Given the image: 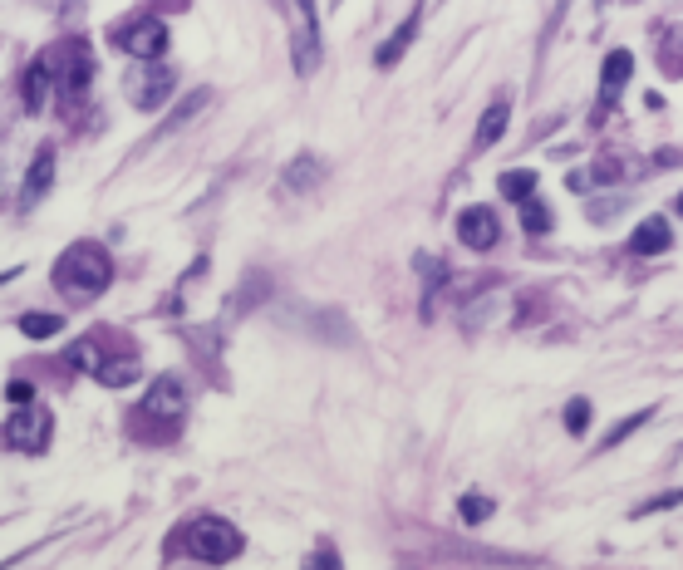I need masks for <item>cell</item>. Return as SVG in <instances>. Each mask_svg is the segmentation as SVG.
I'll return each mask as SVG.
<instances>
[{
  "label": "cell",
  "instance_id": "obj_22",
  "mask_svg": "<svg viewBox=\"0 0 683 570\" xmlns=\"http://www.w3.org/2000/svg\"><path fill=\"white\" fill-rule=\"evenodd\" d=\"M315 177H320V163H315V158H305L300 168H290V172H285V182H290L295 192H300V187H310Z\"/></svg>",
  "mask_w": 683,
  "mask_h": 570
},
{
  "label": "cell",
  "instance_id": "obj_21",
  "mask_svg": "<svg viewBox=\"0 0 683 570\" xmlns=\"http://www.w3.org/2000/svg\"><path fill=\"white\" fill-rule=\"evenodd\" d=\"M487 512H492V502H487V497H477V492H467V497H462V521H467V526L487 521Z\"/></svg>",
  "mask_w": 683,
  "mask_h": 570
},
{
  "label": "cell",
  "instance_id": "obj_26",
  "mask_svg": "<svg viewBox=\"0 0 683 570\" xmlns=\"http://www.w3.org/2000/svg\"><path fill=\"white\" fill-rule=\"evenodd\" d=\"M585 423H590V403L575 399V403L566 408V428H570V433H585Z\"/></svg>",
  "mask_w": 683,
  "mask_h": 570
},
{
  "label": "cell",
  "instance_id": "obj_13",
  "mask_svg": "<svg viewBox=\"0 0 683 570\" xmlns=\"http://www.w3.org/2000/svg\"><path fill=\"white\" fill-rule=\"evenodd\" d=\"M669 241H674V236H669V222H664V217H649V222H639V227H634V236H629V251H634V256H664V251H669Z\"/></svg>",
  "mask_w": 683,
  "mask_h": 570
},
{
  "label": "cell",
  "instance_id": "obj_20",
  "mask_svg": "<svg viewBox=\"0 0 683 570\" xmlns=\"http://www.w3.org/2000/svg\"><path fill=\"white\" fill-rule=\"evenodd\" d=\"M521 227H526V236H541V231H551V212L531 197V202H521Z\"/></svg>",
  "mask_w": 683,
  "mask_h": 570
},
{
  "label": "cell",
  "instance_id": "obj_2",
  "mask_svg": "<svg viewBox=\"0 0 683 570\" xmlns=\"http://www.w3.org/2000/svg\"><path fill=\"white\" fill-rule=\"evenodd\" d=\"M241 531L222 521V516H197L187 531H182V551L187 556H197V561H207V566H227L241 556Z\"/></svg>",
  "mask_w": 683,
  "mask_h": 570
},
{
  "label": "cell",
  "instance_id": "obj_5",
  "mask_svg": "<svg viewBox=\"0 0 683 570\" xmlns=\"http://www.w3.org/2000/svg\"><path fill=\"white\" fill-rule=\"evenodd\" d=\"M94 84V50L89 40H64L59 45V99L64 104H79Z\"/></svg>",
  "mask_w": 683,
  "mask_h": 570
},
{
  "label": "cell",
  "instance_id": "obj_29",
  "mask_svg": "<svg viewBox=\"0 0 683 570\" xmlns=\"http://www.w3.org/2000/svg\"><path fill=\"white\" fill-rule=\"evenodd\" d=\"M679 217H683V192H679Z\"/></svg>",
  "mask_w": 683,
  "mask_h": 570
},
{
  "label": "cell",
  "instance_id": "obj_27",
  "mask_svg": "<svg viewBox=\"0 0 683 570\" xmlns=\"http://www.w3.org/2000/svg\"><path fill=\"white\" fill-rule=\"evenodd\" d=\"M207 99H212V94H207V89H197V94H192V99H187V104H182V109L172 114V123H182V118H187V114H197V109H202Z\"/></svg>",
  "mask_w": 683,
  "mask_h": 570
},
{
  "label": "cell",
  "instance_id": "obj_10",
  "mask_svg": "<svg viewBox=\"0 0 683 570\" xmlns=\"http://www.w3.org/2000/svg\"><path fill=\"white\" fill-rule=\"evenodd\" d=\"M172 89H177V74H172V69H158V64H153V69H143V74H138V79L128 84V99H133V104H138L143 114H153V109H158V104L168 99Z\"/></svg>",
  "mask_w": 683,
  "mask_h": 570
},
{
  "label": "cell",
  "instance_id": "obj_18",
  "mask_svg": "<svg viewBox=\"0 0 683 570\" xmlns=\"http://www.w3.org/2000/svg\"><path fill=\"white\" fill-rule=\"evenodd\" d=\"M59 325H64V315H50V310L20 315V335H25V340H50V335H59Z\"/></svg>",
  "mask_w": 683,
  "mask_h": 570
},
{
  "label": "cell",
  "instance_id": "obj_3",
  "mask_svg": "<svg viewBox=\"0 0 683 570\" xmlns=\"http://www.w3.org/2000/svg\"><path fill=\"white\" fill-rule=\"evenodd\" d=\"M182 408H187V394H182V379L177 374H163L143 403H138V413H133V428L143 423V428H163V438H168L172 428L182 423Z\"/></svg>",
  "mask_w": 683,
  "mask_h": 570
},
{
  "label": "cell",
  "instance_id": "obj_23",
  "mask_svg": "<svg viewBox=\"0 0 683 570\" xmlns=\"http://www.w3.org/2000/svg\"><path fill=\"white\" fill-rule=\"evenodd\" d=\"M305 570H344V566H340V551H330V546L310 551V561H305Z\"/></svg>",
  "mask_w": 683,
  "mask_h": 570
},
{
  "label": "cell",
  "instance_id": "obj_11",
  "mask_svg": "<svg viewBox=\"0 0 683 570\" xmlns=\"http://www.w3.org/2000/svg\"><path fill=\"white\" fill-rule=\"evenodd\" d=\"M50 182H55V153L40 148L35 163H30V172H25V182H20V212H30V207L50 192Z\"/></svg>",
  "mask_w": 683,
  "mask_h": 570
},
{
  "label": "cell",
  "instance_id": "obj_4",
  "mask_svg": "<svg viewBox=\"0 0 683 570\" xmlns=\"http://www.w3.org/2000/svg\"><path fill=\"white\" fill-rule=\"evenodd\" d=\"M290 64L295 74H315L320 69V25H315V0H290Z\"/></svg>",
  "mask_w": 683,
  "mask_h": 570
},
{
  "label": "cell",
  "instance_id": "obj_12",
  "mask_svg": "<svg viewBox=\"0 0 683 570\" xmlns=\"http://www.w3.org/2000/svg\"><path fill=\"white\" fill-rule=\"evenodd\" d=\"M629 74H634V55L629 50H615V55L605 59V69H600V104H620V94H625Z\"/></svg>",
  "mask_w": 683,
  "mask_h": 570
},
{
  "label": "cell",
  "instance_id": "obj_15",
  "mask_svg": "<svg viewBox=\"0 0 683 570\" xmlns=\"http://www.w3.org/2000/svg\"><path fill=\"white\" fill-rule=\"evenodd\" d=\"M413 35H418V10H413V15L403 20L399 30L389 35V45H384V50L374 55V64H379V69H394V64H399V59H403V50L413 45Z\"/></svg>",
  "mask_w": 683,
  "mask_h": 570
},
{
  "label": "cell",
  "instance_id": "obj_1",
  "mask_svg": "<svg viewBox=\"0 0 683 570\" xmlns=\"http://www.w3.org/2000/svg\"><path fill=\"white\" fill-rule=\"evenodd\" d=\"M109 281H114V261L99 241H74L55 261V285H64L74 300H89V295L109 290Z\"/></svg>",
  "mask_w": 683,
  "mask_h": 570
},
{
  "label": "cell",
  "instance_id": "obj_9",
  "mask_svg": "<svg viewBox=\"0 0 683 570\" xmlns=\"http://www.w3.org/2000/svg\"><path fill=\"white\" fill-rule=\"evenodd\" d=\"M50 84H59L55 79V55L30 59V69H25V79H20V104H25V114H40V109H45Z\"/></svg>",
  "mask_w": 683,
  "mask_h": 570
},
{
  "label": "cell",
  "instance_id": "obj_17",
  "mask_svg": "<svg viewBox=\"0 0 683 570\" xmlns=\"http://www.w3.org/2000/svg\"><path fill=\"white\" fill-rule=\"evenodd\" d=\"M497 192H502V197H512V202H531V197H536V172H531V168L502 172V177H497Z\"/></svg>",
  "mask_w": 683,
  "mask_h": 570
},
{
  "label": "cell",
  "instance_id": "obj_24",
  "mask_svg": "<svg viewBox=\"0 0 683 570\" xmlns=\"http://www.w3.org/2000/svg\"><path fill=\"white\" fill-rule=\"evenodd\" d=\"M649 413H654V408H644V413H634V418H625V423H620V428H615V433L605 438V448H615V443H625V438H629V433H634V428H639V423H649Z\"/></svg>",
  "mask_w": 683,
  "mask_h": 570
},
{
  "label": "cell",
  "instance_id": "obj_7",
  "mask_svg": "<svg viewBox=\"0 0 683 570\" xmlns=\"http://www.w3.org/2000/svg\"><path fill=\"white\" fill-rule=\"evenodd\" d=\"M5 443L20 448V453H45V448H50V413L35 408V403H25V408L5 423Z\"/></svg>",
  "mask_w": 683,
  "mask_h": 570
},
{
  "label": "cell",
  "instance_id": "obj_14",
  "mask_svg": "<svg viewBox=\"0 0 683 570\" xmlns=\"http://www.w3.org/2000/svg\"><path fill=\"white\" fill-rule=\"evenodd\" d=\"M502 133H507V99L487 104V114H482V123H477V138H472V148H477V153H487L492 143H502Z\"/></svg>",
  "mask_w": 683,
  "mask_h": 570
},
{
  "label": "cell",
  "instance_id": "obj_28",
  "mask_svg": "<svg viewBox=\"0 0 683 570\" xmlns=\"http://www.w3.org/2000/svg\"><path fill=\"white\" fill-rule=\"evenodd\" d=\"M590 177H595V182H615V177H620V163H610V158H600Z\"/></svg>",
  "mask_w": 683,
  "mask_h": 570
},
{
  "label": "cell",
  "instance_id": "obj_19",
  "mask_svg": "<svg viewBox=\"0 0 683 570\" xmlns=\"http://www.w3.org/2000/svg\"><path fill=\"white\" fill-rule=\"evenodd\" d=\"M659 64H664L669 79H679L683 74V30H664V40H659Z\"/></svg>",
  "mask_w": 683,
  "mask_h": 570
},
{
  "label": "cell",
  "instance_id": "obj_6",
  "mask_svg": "<svg viewBox=\"0 0 683 570\" xmlns=\"http://www.w3.org/2000/svg\"><path fill=\"white\" fill-rule=\"evenodd\" d=\"M114 45L123 50V55L158 59L163 50H168V25H163V20H153V15H138V20L118 25V30H114Z\"/></svg>",
  "mask_w": 683,
  "mask_h": 570
},
{
  "label": "cell",
  "instance_id": "obj_8",
  "mask_svg": "<svg viewBox=\"0 0 683 570\" xmlns=\"http://www.w3.org/2000/svg\"><path fill=\"white\" fill-rule=\"evenodd\" d=\"M457 236H462L467 251H492L497 236H502V222L492 217V207H467V212L457 217Z\"/></svg>",
  "mask_w": 683,
  "mask_h": 570
},
{
  "label": "cell",
  "instance_id": "obj_25",
  "mask_svg": "<svg viewBox=\"0 0 683 570\" xmlns=\"http://www.w3.org/2000/svg\"><path fill=\"white\" fill-rule=\"evenodd\" d=\"M5 399L15 403V408H25V403H35V384H25V379H10V384H5Z\"/></svg>",
  "mask_w": 683,
  "mask_h": 570
},
{
  "label": "cell",
  "instance_id": "obj_16",
  "mask_svg": "<svg viewBox=\"0 0 683 570\" xmlns=\"http://www.w3.org/2000/svg\"><path fill=\"white\" fill-rule=\"evenodd\" d=\"M94 379H99V384H114V389L133 384V379H138V354H123V359H99Z\"/></svg>",
  "mask_w": 683,
  "mask_h": 570
}]
</instances>
